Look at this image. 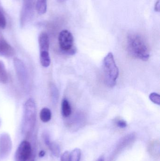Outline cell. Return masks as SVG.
Listing matches in <instances>:
<instances>
[{
  "instance_id": "13",
  "label": "cell",
  "mask_w": 160,
  "mask_h": 161,
  "mask_svg": "<svg viewBox=\"0 0 160 161\" xmlns=\"http://www.w3.org/2000/svg\"><path fill=\"white\" fill-rule=\"evenodd\" d=\"M160 147V142L158 140H153L148 144V152L155 158H159Z\"/></svg>"
},
{
  "instance_id": "15",
  "label": "cell",
  "mask_w": 160,
  "mask_h": 161,
  "mask_svg": "<svg viewBox=\"0 0 160 161\" xmlns=\"http://www.w3.org/2000/svg\"><path fill=\"white\" fill-rule=\"evenodd\" d=\"M39 117L43 123H48L51 119L52 113L50 110L47 108H43L40 111Z\"/></svg>"
},
{
  "instance_id": "3",
  "label": "cell",
  "mask_w": 160,
  "mask_h": 161,
  "mask_svg": "<svg viewBox=\"0 0 160 161\" xmlns=\"http://www.w3.org/2000/svg\"><path fill=\"white\" fill-rule=\"evenodd\" d=\"M36 121V108L32 98L28 99L24 104V116L22 130L26 136H30L34 131Z\"/></svg>"
},
{
  "instance_id": "18",
  "label": "cell",
  "mask_w": 160,
  "mask_h": 161,
  "mask_svg": "<svg viewBox=\"0 0 160 161\" xmlns=\"http://www.w3.org/2000/svg\"><path fill=\"white\" fill-rule=\"evenodd\" d=\"M8 81V75L4 64L0 61V83H6Z\"/></svg>"
},
{
  "instance_id": "2",
  "label": "cell",
  "mask_w": 160,
  "mask_h": 161,
  "mask_svg": "<svg viewBox=\"0 0 160 161\" xmlns=\"http://www.w3.org/2000/svg\"><path fill=\"white\" fill-rule=\"evenodd\" d=\"M102 67L106 84L109 87H114L119 75V69L111 53H109L104 58Z\"/></svg>"
},
{
  "instance_id": "8",
  "label": "cell",
  "mask_w": 160,
  "mask_h": 161,
  "mask_svg": "<svg viewBox=\"0 0 160 161\" xmlns=\"http://www.w3.org/2000/svg\"><path fill=\"white\" fill-rule=\"evenodd\" d=\"M13 63L19 80L23 86L26 87L29 82V76L25 65L21 60L18 58H14Z\"/></svg>"
},
{
  "instance_id": "11",
  "label": "cell",
  "mask_w": 160,
  "mask_h": 161,
  "mask_svg": "<svg viewBox=\"0 0 160 161\" xmlns=\"http://www.w3.org/2000/svg\"><path fill=\"white\" fill-rule=\"evenodd\" d=\"M43 138L45 144L49 147L53 155L55 157H59L60 154V148L59 145L57 143L51 141L49 135L46 133L43 134Z\"/></svg>"
},
{
  "instance_id": "22",
  "label": "cell",
  "mask_w": 160,
  "mask_h": 161,
  "mask_svg": "<svg viewBox=\"0 0 160 161\" xmlns=\"http://www.w3.org/2000/svg\"><path fill=\"white\" fill-rule=\"evenodd\" d=\"M6 26V20L2 10L0 9V28L4 29Z\"/></svg>"
},
{
  "instance_id": "5",
  "label": "cell",
  "mask_w": 160,
  "mask_h": 161,
  "mask_svg": "<svg viewBox=\"0 0 160 161\" xmlns=\"http://www.w3.org/2000/svg\"><path fill=\"white\" fill-rule=\"evenodd\" d=\"M33 153L32 145L29 142L23 141L20 144L16 153L15 161H28Z\"/></svg>"
},
{
  "instance_id": "6",
  "label": "cell",
  "mask_w": 160,
  "mask_h": 161,
  "mask_svg": "<svg viewBox=\"0 0 160 161\" xmlns=\"http://www.w3.org/2000/svg\"><path fill=\"white\" fill-rule=\"evenodd\" d=\"M135 139H136V135L134 133H130L123 137L116 146L114 151L111 155L108 161H114L115 159H116L123 150L132 144L133 143Z\"/></svg>"
},
{
  "instance_id": "26",
  "label": "cell",
  "mask_w": 160,
  "mask_h": 161,
  "mask_svg": "<svg viewBox=\"0 0 160 161\" xmlns=\"http://www.w3.org/2000/svg\"><path fill=\"white\" fill-rule=\"evenodd\" d=\"M45 155V152L44 150H41V151L39 152V157H40V158H43Z\"/></svg>"
},
{
  "instance_id": "23",
  "label": "cell",
  "mask_w": 160,
  "mask_h": 161,
  "mask_svg": "<svg viewBox=\"0 0 160 161\" xmlns=\"http://www.w3.org/2000/svg\"><path fill=\"white\" fill-rule=\"evenodd\" d=\"M116 125L117 127L120 128H125L126 127L127 125L126 122L122 119L117 120L116 122Z\"/></svg>"
},
{
  "instance_id": "20",
  "label": "cell",
  "mask_w": 160,
  "mask_h": 161,
  "mask_svg": "<svg viewBox=\"0 0 160 161\" xmlns=\"http://www.w3.org/2000/svg\"><path fill=\"white\" fill-rule=\"evenodd\" d=\"M50 93L52 100L54 103H56L57 100H58V97H59L58 89L56 88V86L53 83H52L50 85Z\"/></svg>"
},
{
  "instance_id": "24",
  "label": "cell",
  "mask_w": 160,
  "mask_h": 161,
  "mask_svg": "<svg viewBox=\"0 0 160 161\" xmlns=\"http://www.w3.org/2000/svg\"><path fill=\"white\" fill-rule=\"evenodd\" d=\"M70 152L69 151H65L64 152L61 157V161H69V158Z\"/></svg>"
},
{
  "instance_id": "31",
  "label": "cell",
  "mask_w": 160,
  "mask_h": 161,
  "mask_svg": "<svg viewBox=\"0 0 160 161\" xmlns=\"http://www.w3.org/2000/svg\"><path fill=\"white\" fill-rule=\"evenodd\" d=\"M30 161H34V160H32Z\"/></svg>"
},
{
  "instance_id": "4",
  "label": "cell",
  "mask_w": 160,
  "mask_h": 161,
  "mask_svg": "<svg viewBox=\"0 0 160 161\" xmlns=\"http://www.w3.org/2000/svg\"><path fill=\"white\" fill-rule=\"evenodd\" d=\"M58 42L62 51L65 53L73 55L76 53L74 46V38L72 34L67 30L61 31L58 36Z\"/></svg>"
},
{
  "instance_id": "17",
  "label": "cell",
  "mask_w": 160,
  "mask_h": 161,
  "mask_svg": "<svg viewBox=\"0 0 160 161\" xmlns=\"http://www.w3.org/2000/svg\"><path fill=\"white\" fill-rule=\"evenodd\" d=\"M36 8L40 15L45 14L47 9V0H37Z\"/></svg>"
},
{
  "instance_id": "7",
  "label": "cell",
  "mask_w": 160,
  "mask_h": 161,
  "mask_svg": "<svg viewBox=\"0 0 160 161\" xmlns=\"http://www.w3.org/2000/svg\"><path fill=\"white\" fill-rule=\"evenodd\" d=\"M34 14V0H23L20 14V24L24 26L31 20Z\"/></svg>"
},
{
  "instance_id": "27",
  "label": "cell",
  "mask_w": 160,
  "mask_h": 161,
  "mask_svg": "<svg viewBox=\"0 0 160 161\" xmlns=\"http://www.w3.org/2000/svg\"><path fill=\"white\" fill-rule=\"evenodd\" d=\"M97 161H104V158L103 157H100Z\"/></svg>"
},
{
  "instance_id": "29",
  "label": "cell",
  "mask_w": 160,
  "mask_h": 161,
  "mask_svg": "<svg viewBox=\"0 0 160 161\" xmlns=\"http://www.w3.org/2000/svg\"><path fill=\"white\" fill-rule=\"evenodd\" d=\"M1 120H0V126H1Z\"/></svg>"
},
{
  "instance_id": "19",
  "label": "cell",
  "mask_w": 160,
  "mask_h": 161,
  "mask_svg": "<svg viewBox=\"0 0 160 161\" xmlns=\"http://www.w3.org/2000/svg\"><path fill=\"white\" fill-rule=\"evenodd\" d=\"M81 156V150L76 148L70 153L69 161H80Z\"/></svg>"
},
{
  "instance_id": "10",
  "label": "cell",
  "mask_w": 160,
  "mask_h": 161,
  "mask_svg": "<svg viewBox=\"0 0 160 161\" xmlns=\"http://www.w3.org/2000/svg\"><path fill=\"white\" fill-rule=\"evenodd\" d=\"M15 54V49L4 39L0 37V56L12 57Z\"/></svg>"
},
{
  "instance_id": "25",
  "label": "cell",
  "mask_w": 160,
  "mask_h": 161,
  "mask_svg": "<svg viewBox=\"0 0 160 161\" xmlns=\"http://www.w3.org/2000/svg\"><path fill=\"white\" fill-rule=\"evenodd\" d=\"M155 10L157 12L160 11V0H157L155 6Z\"/></svg>"
},
{
  "instance_id": "14",
  "label": "cell",
  "mask_w": 160,
  "mask_h": 161,
  "mask_svg": "<svg viewBox=\"0 0 160 161\" xmlns=\"http://www.w3.org/2000/svg\"><path fill=\"white\" fill-rule=\"evenodd\" d=\"M62 115L65 118H67L71 114V107L69 101L65 98L63 99L61 105Z\"/></svg>"
},
{
  "instance_id": "30",
  "label": "cell",
  "mask_w": 160,
  "mask_h": 161,
  "mask_svg": "<svg viewBox=\"0 0 160 161\" xmlns=\"http://www.w3.org/2000/svg\"><path fill=\"white\" fill-rule=\"evenodd\" d=\"M1 32H0V37H1Z\"/></svg>"
},
{
  "instance_id": "1",
  "label": "cell",
  "mask_w": 160,
  "mask_h": 161,
  "mask_svg": "<svg viewBox=\"0 0 160 161\" xmlns=\"http://www.w3.org/2000/svg\"><path fill=\"white\" fill-rule=\"evenodd\" d=\"M127 48L131 55L143 61H147L150 57L149 47L144 39L138 34H131L128 36Z\"/></svg>"
},
{
  "instance_id": "16",
  "label": "cell",
  "mask_w": 160,
  "mask_h": 161,
  "mask_svg": "<svg viewBox=\"0 0 160 161\" xmlns=\"http://www.w3.org/2000/svg\"><path fill=\"white\" fill-rule=\"evenodd\" d=\"M40 62L41 66L44 68H48L50 66L51 59L49 52H43L40 53Z\"/></svg>"
},
{
  "instance_id": "21",
  "label": "cell",
  "mask_w": 160,
  "mask_h": 161,
  "mask_svg": "<svg viewBox=\"0 0 160 161\" xmlns=\"http://www.w3.org/2000/svg\"><path fill=\"white\" fill-rule=\"evenodd\" d=\"M149 97L152 102L158 105H160V96L159 94L156 92L151 93L149 95Z\"/></svg>"
},
{
  "instance_id": "9",
  "label": "cell",
  "mask_w": 160,
  "mask_h": 161,
  "mask_svg": "<svg viewBox=\"0 0 160 161\" xmlns=\"http://www.w3.org/2000/svg\"><path fill=\"white\" fill-rule=\"evenodd\" d=\"M12 142L10 136L7 133L0 135V158H6L11 152Z\"/></svg>"
},
{
  "instance_id": "28",
  "label": "cell",
  "mask_w": 160,
  "mask_h": 161,
  "mask_svg": "<svg viewBox=\"0 0 160 161\" xmlns=\"http://www.w3.org/2000/svg\"><path fill=\"white\" fill-rule=\"evenodd\" d=\"M58 1H59V2H65V1H66V0H58Z\"/></svg>"
},
{
  "instance_id": "12",
  "label": "cell",
  "mask_w": 160,
  "mask_h": 161,
  "mask_svg": "<svg viewBox=\"0 0 160 161\" xmlns=\"http://www.w3.org/2000/svg\"><path fill=\"white\" fill-rule=\"evenodd\" d=\"M39 45L40 53L41 52H49V39L47 33L42 32L39 37Z\"/></svg>"
}]
</instances>
